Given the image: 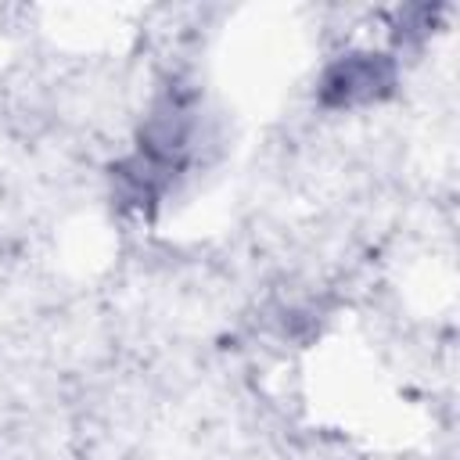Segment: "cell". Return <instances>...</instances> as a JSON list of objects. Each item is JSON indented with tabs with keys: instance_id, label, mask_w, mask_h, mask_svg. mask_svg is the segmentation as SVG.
I'll use <instances>...</instances> for the list:
<instances>
[{
	"instance_id": "cell-1",
	"label": "cell",
	"mask_w": 460,
	"mask_h": 460,
	"mask_svg": "<svg viewBox=\"0 0 460 460\" xmlns=\"http://www.w3.org/2000/svg\"><path fill=\"white\" fill-rule=\"evenodd\" d=\"M399 83V65L381 50H349L323 65L316 79V104L327 111H352L385 101Z\"/></svg>"
}]
</instances>
